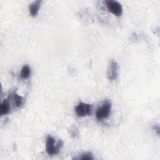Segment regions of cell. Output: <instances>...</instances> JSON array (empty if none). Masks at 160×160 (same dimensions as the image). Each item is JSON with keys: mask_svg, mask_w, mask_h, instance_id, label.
Here are the masks:
<instances>
[{"mask_svg": "<svg viewBox=\"0 0 160 160\" xmlns=\"http://www.w3.org/2000/svg\"><path fill=\"white\" fill-rule=\"evenodd\" d=\"M63 145V142L61 140L58 141L55 144V139L51 136H48L46 141V151L49 156L58 154L59 150Z\"/></svg>", "mask_w": 160, "mask_h": 160, "instance_id": "6da1fadb", "label": "cell"}, {"mask_svg": "<svg viewBox=\"0 0 160 160\" xmlns=\"http://www.w3.org/2000/svg\"><path fill=\"white\" fill-rule=\"evenodd\" d=\"M111 102L109 101H105L96 112V118L98 121H102L108 118L111 114Z\"/></svg>", "mask_w": 160, "mask_h": 160, "instance_id": "7a4b0ae2", "label": "cell"}, {"mask_svg": "<svg viewBox=\"0 0 160 160\" xmlns=\"http://www.w3.org/2000/svg\"><path fill=\"white\" fill-rule=\"evenodd\" d=\"M92 106L91 104L80 102L74 108V112L78 117L82 118L91 114Z\"/></svg>", "mask_w": 160, "mask_h": 160, "instance_id": "3957f363", "label": "cell"}, {"mask_svg": "<svg viewBox=\"0 0 160 160\" xmlns=\"http://www.w3.org/2000/svg\"><path fill=\"white\" fill-rule=\"evenodd\" d=\"M106 4L108 11L114 15L120 16L122 14V8L119 2L113 0H109L106 1Z\"/></svg>", "mask_w": 160, "mask_h": 160, "instance_id": "277c9868", "label": "cell"}, {"mask_svg": "<svg viewBox=\"0 0 160 160\" xmlns=\"http://www.w3.org/2000/svg\"><path fill=\"white\" fill-rule=\"evenodd\" d=\"M118 74V64L114 60H111L108 68V79L112 81L116 79Z\"/></svg>", "mask_w": 160, "mask_h": 160, "instance_id": "5b68a950", "label": "cell"}, {"mask_svg": "<svg viewBox=\"0 0 160 160\" xmlns=\"http://www.w3.org/2000/svg\"><path fill=\"white\" fill-rule=\"evenodd\" d=\"M41 3H42V1L37 0L32 2L29 5V13L31 16H32V17H36L38 15Z\"/></svg>", "mask_w": 160, "mask_h": 160, "instance_id": "8992f818", "label": "cell"}, {"mask_svg": "<svg viewBox=\"0 0 160 160\" xmlns=\"http://www.w3.org/2000/svg\"><path fill=\"white\" fill-rule=\"evenodd\" d=\"M10 111V103L8 99H4L0 106V114L1 116L8 114Z\"/></svg>", "mask_w": 160, "mask_h": 160, "instance_id": "52a82bcc", "label": "cell"}, {"mask_svg": "<svg viewBox=\"0 0 160 160\" xmlns=\"http://www.w3.org/2000/svg\"><path fill=\"white\" fill-rule=\"evenodd\" d=\"M12 99L14 104L16 107H17L18 108H20L22 107V106L24 104L23 97L18 95L17 93H13Z\"/></svg>", "mask_w": 160, "mask_h": 160, "instance_id": "ba28073f", "label": "cell"}, {"mask_svg": "<svg viewBox=\"0 0 160 160\" xmlns=\"http://www.w3.org/2000/svg\"><path fill=\"white\" fill-rule=\"evenodd\" d=\"M20 77L22 79H27L29 78L31 75V68L28 65H24L20 72Z\"/></svg>", "mask_w": 160, "mask_h": 160, "instance_id": "9c48e42d", "label": "cell"}, {"mask_svg": "<svg viewBox=\"0 0 160 160\" xmlns=\"http://www.w3.org/2000/svg\"><path fill=\"white\" fill-rule=\"evenodd\" d=\"M80 159L82 160H92L94 159V158L92 156V154L91 152H86L83 154L79 158Z\"/></svg>", "mask_w": 160, "mask_h": 160, "instance_id": "30bf717a", "label": "cell"}]
</instances>
